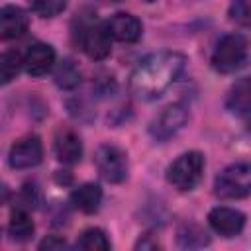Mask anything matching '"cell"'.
I'll return each mask as SVG.
<instances>
[{
    "label": "cell",
    "mask_w": 251,
    "mask_h": 251,
    "mask_svg": "<svg viewBox=\"0 0 251 251\" xmlns=\"http://www.w3.org/2000/svg\"><path fill=\"white\" fill-rule=\"evenodd\" d=\"M186 57L178 51H157L143 57L129 76V90L139 100H157L182 75Z\"/></svg>",
    "instance_id": "obj_1"
},
{
    "label": "cell",
    "mask_w": 251,
    "mask_h": 251,
    "mask_svg": "<svg viewBox=\"0 0 251 251\" xmlns=\"http://www.w3.org/2000/svg\"><path fill=\"white\" fill-rule=\"evenodd\" d=\"M76 45L94 61H102L112 51V37L108 33L106 24L96 18H80L78 29L75 31Z\"/></svg>",
    "instance_id": "obj_2"
},
{
    "label": "cell",
    "mask_w": 251,
    "mask_h": 251,
    "mask_svg": "<svg viewBox=\"0 0 251 251\" xmlns=\"http://www.w3.org/2000/svg\"><path fill=\"white\" fill-rule=\"evenodd\" d=\"M247 61V39L241 33H226L214 47L212 67L222 75L239 71Z\"/></svg>",
    "instance_id": "obj_3"
},
{
    "label": "cell",
    "mask_w": 251,
    "mask_h": 251,
    "mask_svg": "<svg viewBox=\"0 0 251 251\" xmlns=\"http://www.w3.org/2000/svg\"><path fill=\"white\" fill-rule=\"evenodd\" d=\"M206 161L200 151H186L178 155L167 169V182L176 190H192L204 173Z\"/></svg>",
    "instance_id": "obj_4"
},
{
    "label": "cell",
    "mask_w": 251,
    "mask_h": 251,
    "mask_svg": "<svg viewBox=\"0 0 251 251\" xmlns=\"http://www.w3.org/2000/svg\"><path fill=\"white\" fill-rule=\"evenodd\" d=\"M214 192L220 198L239 200L251 192V167L249 163H233L226 167L214 180Z\"/></svg>",
    "instance_id": "obj_5"
},
{
    "label": "cell",
    "mask_w": 251,
    "mask_h": 251,
    "mask_svg": "<svg viewBox=\"0 0 251 251\" xmlns=\"http://www.w3.org/2000/svg\"><path fill=\"white\" fill-rule=\"evenodd\" d=\"M94 163L96 169L100 173V176L112 184L124 182L127 178L129 173V163H127V155L122 147L112 145V143H104L96 149L94 155Z\"/></svg>",
    "instance_id": "obj_6"
},
{
    "label": "cell",
    "mask_w": 251,
    "mask_h": 251,
    "mask_svg": "<svg viewBox=\"0 0 251 251\" xmlns=\"http://www.w3.org/2000/svg\"><path fill=\"white\" fill-rule=\"evenodd\" d=\"M190 114H188V106L180 104V102H175V104H169L167 108H163L155 118L153 122L149 124V135L155 139V141H167L171 137H175L188 122Z\"/></svg>",
    "instance_id": "obj_7"
},
{
    "label": "cell",
    "mask_w": 251,
    "mask_h": 251,
    "mask_svg": "<svg viewBox=\"0 0 251 251\" xmlns=\"http://www.w3.org/2000/svg\"><path fill=\"white\" fill-rule=\"evenodd\" d=\"M43 159V145L37 135L20 137L8 153V163L12 169H31Z\"/></svg>",
    "instance_id": "obj_8"
},
{
    "label": "cell",
    "mask_w": 251,
    "mask_h": 251,
    "mask_svg": "<svg viewBox=\"0 0 251 251\" xmlns=\"http://www.w3.org/2000/svg\"><path fill=\"white\" fill-rule=\"evenodd\" d=\"M208 224L218 235L235 237L245 227V214L229 206H216L208 214Z\"/></svg>",
    "instance_id": "obj_9"
},
{
    "label": "cell",
    "mask_w": 251,
    "mask_h": 251,
    "mask_svg": "<svg viewBox=\"0 0 251 251\" xmlns=\"http://www.w3.org/2000/svg\"><path fill=\"white\" fill-rule=\"evenodd\" d=\"M27 25H29V18L24 8L14 4L0 8V39L2 41H12L22 37L27 31Z\"/></svg>",
    "instance_id": "obj_10"
},
{
    "label": "cell",
    "mask_w": 251,
    "mask_h": 251,
    "mask_svg": "<svg viewBox=\"0 0 251 251\" xmlns=\"http://www.w3.org/2000/svg\"><path fill=\"white\" fill-rule=\"evenodd\" d=\"M106 27H108L110 37L116 39V41H122V43H135L141 37V31H143L141 22L133 14H127V12L114 14L106 22Z\"/></svg>",
    "instance_id": "obj_11"
},
{
    "label": "cell",
    "mask_w": 251,
    "mask_h": 251,
    "mask_svg": "<svg viewBox=\"0 0 251 251\" xmlns=\"http://www.w3.org/2000/svg\"><path fill=\"white\" fill-rule=\"evenodd\" d=\"M22 61H24V69H25L27 75L41 76V75H45L47 71L53 69V65H55V49L49 43H35L25 51Z\"/></svg>",
    "instance_id": "obj_12"
},
{
    "label": "cell",
    "mask_w": 251,
    "mask_h": 251,
    "mask_svg": "<svg viewBox=\"0 0 251 251\" xmlns=\"http://www.w3.org/2000/svg\"><path fill=\"white\" fill-rule=\"evenodd\" d=\"M53 151L57 161L63 165H75L82 157V141L73 129H59L53 141Z\"/></svg>",
    "instance_id": "obj_13"
},
{
    "label": "cell",
    "mask_w": 251,
    "mask_h": 251,
    "mask_svg": "<svg viewBox=\"0 0 251 251\" xmlns=\"http://www.w3.org/2000/svg\"><path fill=\"white\" fill-rule=\"evenodd\" d=\"M71 204L84 214H94L102 204V188L94 182H84L71 192Z\"/></svg>",
    "instance_id": "obj_14"
},
{
    "label": "cell",
    "mask_w": 251,
    "mask_h": 251,
    "mask_svg": "<svg viewBox=\"0 0 251 251\" xmlns=\"http://www.w3.org/2000/svg\"><path fill=\"white\" fill-rule=\"evenodd\" d=\"M249 78L243 76L239 78L231 90L227 92V98H226V108L233 114V116H239V118H247L249 114V108H251V98H249Z\"/></svg>",
    "instance_id": "obj_15"
},
{
    "label": "cell",
    "mask_w": 251,
    "mask_h": 251,
    "mask_svg": "<svg viewBox=\"0 0 251 251\" xmlns=\"http://www.w3.org/2000/svg\"><path fill=\"white\" fill-rule=\"evenodd\" d=\"M35 231V226H33V220L29 216V212L22 206L14 208L12 214H10V222H8V233L14 241L18 243H25L31 239Z\"/></svg>",
    "instance_id": "obj_16"
},
{
    "label": "cell",
    "mask_w": 251,
    "mask_h": 251,
    "mask_svg": "<svg viewBox=\"0 0 251 251\" xmlns=\"http://www.w3.org/2000/svg\"><path fill=\"white\" fill-rule=\"evenodd\" d=\"M53 80L61 90H75L80 84V71L71 59H63L53 71Z\"/></svg>",
    "instance_id": "obj_17"
},
{
    "label": "cell",
    "mask_w": 251,
    "mask_h": 251,
    "mask_svg": "<svg viewBox=\"0 0 251 251\" xmlns=\"http://www.w3.org/2000/svg\"><path fill=\"white\" fill-rule=\"evenodd\" d=\"M76 247L84 249V251H108L110 249V239L106 235L104 229L100 227H88L84 229L78 239H76Z\"/></svg>",
    "instance_id": "obj_18"
},
{
    "label": "cell",
    "mask_w": 251,
    "mask_h": 251,
    "mask_svg": "<svg viewBox=\"0 0 251 251\" xmlns=\"http://www.w3.org/2000/svg\"><path fill=\"white\" fill-rule=\"evenodd\" d=\"M176 239H178V245H180V247H188V249L204 247V245H208V241H210V237L206 235V231H204L200 226H196V224H186V226H182V227L178 229Z\"/></svg>",
    "instance_id": "obj_19"
},
{
    "label": "cell",
    "mask_w": 251,
    "mask_h": 251,
    "mask_svg": "<svg viewBox=\"0 0 251 251\" xmlns=\"http://www.w3.org/2000/svg\"><path fill=\"white\" fill-rule=\"evenodd\" d=\"M22 67H24V61H22V55L18 51L2 53L0 55V84L14 80Z\"/></svg>",
    "instance_id": "obj_20"
},
{
    "label": "cell",
    "mask_w": 251,
    "mask_h": 251,
    "mask_svg": "<svg viewBox=\"0 0 251 251\" xmlns=\"http://www.w3.org/2000/svg\"><path fill=\"white\" fill-rule=\"evenodd\" d=\"M29 8L41 18H55L67 8V0H27Z\"/></svg>",
    "instance_id": "obj_21"
},
{
    "label": "cell",
    "mask_w": 251,
    "mask_h": 251,
    "mask_svg": "<svg viewBox=\"0 0 251 251\" xmlns=\"http://www.w3.org/2000/svg\"><path fill=\"white\" fill-rule=\"evenodd\" d=\"M229 20L239 25H249L251 22V0H233L229 4Z\"/></svg>",
    "instance_id": "obj_22"
},
{
    "label": "cell",
    "mask_w": 251,
    "mask_h": 251,
    "mask_svg": "<svg viewBox=\"0 0 251 251\" xmlns=\"http://www.w3.org/2000/svg\"><path fill=\"white\" fill-rule=\"evenodd\" d=\"M22 208H25V210H29V208H35L39 202H41V192H39V188L35 186V184H24V188H22Z\"/></svg>",
    "instance_id": "obj_23"
},
{
    "label": "cell",
    "mask_w": 251,
    "mask_h": 251,
    "mask_svg": "<svg viewBox=\"0 0 251 251\" xmlns=\"http://www.w3.org/2000/svg\"><path fill=\"white\" fill-rule=\"evenodd\" d=\"M65 247H67V241L57 235H49L39 243V249H65Z\"/></svg>",
    "instance_id": "obj_24"
},
{
    "label": "cell",
    "mask_w": 251,
    "mask_h": 251,
    "mask_svg": "<svg viewBox=\"0 0 251 251\" xmlns=\"http://www.w3.org/2000/svg\"><path fill=\"white\" fill-rule=\"evenodd\" d=\"M10 198H12V190H10V186H8L6 182H0V206L8 204Z\"/></svg>",
    "instance_id": "obj_25"
},
{
    "label": "cell",
    "mask_w": 251,
    "mask_h": 251,
    "mask_svg": "<svg viewBox=\"0 0 251 251\" xmlns=\"http://www.w3.org/2000/svg\"><path fill=\"white\" fill-rule=\"evenodd\" d=\"M106 2H120V0H106Z\"/></svg>",
    "instance_id": "obj_26"
},
{
    "label": "cell",
    "mask_w": 251,
    "mask_h": 251,
    "mask_svg": "<svg viewBox=\"0 0 251 251\" xmlns=\"http://www.w3.org/2000/svg\"><path fill=\"white\" fill-rule=\"evenodd\" d=\"M145 2H155V0H145Z\"/></svg>",
    "instance_id": "obj_27"
}]
</instances>
